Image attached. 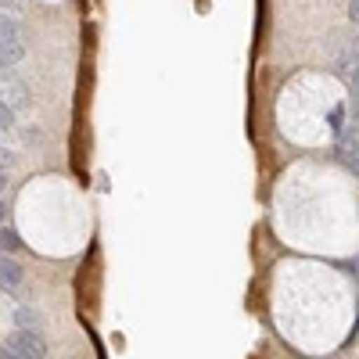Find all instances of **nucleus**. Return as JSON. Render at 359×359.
Segmentation results:
<instances>
[{
	"instance_id": "1",
	"label": "nucleus",
	"mask_w": 359,
	"mask_h": 359,
	"mask_svg": "<svg viewBox=\"0 0 359 359\" xmlns=\"http://www.w3.org/2000/svg\"><path fill=\"white\" fill-rule=\"evenodd\" d=\"M4 345L15 348V352H22L25 359H47V338H43V331H25V327H15Z\"/></svg>"
},
{
	"instance_id": "2",
	"label": "nucleus",
	"mask_w": 359,
	"mask_h": 359,
	"mask_svg": "<svg viewBox=\"0 0 359 359\" xmlns=\"http://www.w3.org/2000/svg\"><path fill=\"white\" fill-rule=\"evenodd\" d=\"M0 101H4L8 108H15V104H25V83L11 79L8 72H0Z\"/></svg>"
},
{
	"instance_id": "3",
	"label": "nucleus",
	"mask_w": 359,
	"mask_h": 359,
	"mask_svg": "<svg viewBox=\"0 0 359 359\" xmlns=\"http://www.w3.org/2000/svg\"><path fill=\"white\" fill-rule=\"evenodd\" d=\"M18 284H22V266L0 252V291H15Z\"/></svg>"
},
{
	"instance_id": "4",
	"label": "nucleus",
	"mask_w": 359,
	"mask_h": 359,
	"mask_svg": "<svg viewBox=\"0 0 359 359\" xmlns=\"http://www.w3.org/2000/svg\"><path fill=\"white\" fill-rule=\"evenodd\" d=\"M338 158L345 169L355 172V126H345L341 130V140H338Z\"/></svg>"
},
{
	"instance_id": "5",
	"label": "nucleus",
	"mask_w": 359,
	"mask_h": 359,
	"mask_svg": "<svg viewBox=\"0 0 359 359\" xmlns=\"http://www.w3.org/2000/svg\"><path fill=\"white\" fill-rule=\"evenodd\" d=\"M25 57V43L15 40V43H0V72H11L18 62Z\"/></svg>"
},
{
	"instance_id": "6",
	"label": "nucleus",
	"mask_w": 359,
	"mask_h": 359,
	"mask_svg": "<svg viewBox=\"0 0 359 359\" xmlns=\"http://www.w3.org/2000/svg\"><path fill=\"white\" fill-rule=\"evenodd\" d=\"M15 40H22V29H18V22H15L11 15L0 11V43H15Z\"/></svg>"
},
{
	"instance_id": "7",
	"label": "nucleus",
	"mask_w": 359,
	"mask_h": 359,
	"mask_svg": "<svg viewBox=\"0 0 359 359\" xmlns=\"http://www.w3.org/2000/svg\"><path fill=\"white\" fill-rule=\"evenodd\" d=\"M15 323L18 327H25V331H40V327H43V320H40V313H33V309H15Z\"/></svg>"
},
{
	"instance_id": "8",
	"label": "nucleus",
	"mask_w": 359,
	"mask_h": 359,
	"mask_svg": "<svg viewBox=\"0 0 359 359\" xmlns=\"http://www.w3.org/2000/svg\"><path fill=\"white\" fill-rule=\"evenodd\" d=\"M18 248H22V237H18L11 226H8V230L0 226V252H4V255H15Z\"/></svg>"
},
{
	"instance_id": "9",
	"label": "nucleus",
	"mask_w": 359,
	"mask_h": 359,
	"mask_svg": "<svg viewBox=\"0 0 359 359\" xmlns=\"http://www.w3.org/2000/svg\"><path fill=\"white\" fill-rule=\"evenodd\" d=\"M11 126H15V108H8L4 101H0V133L11 130Z\"/></svg>"
},
{
	"instance_id": "10",
	"label": "nucleus",
	"mask_w": 359,
	"mask_h": 359,
	"mask_svg": "<svg viewBox=\"0 0 359 359\" xmlns=\"http://www.w3.org/2000/svg\"><path fill=\"white\" fill-rule=\"evenodd\" d=\"M331 130H334V133H341V130H345V108H341V104L331 111Z\"/></svg>"
},
{
	"instance_id": "11",
	"label": "nucleus",
	"mask_w": 359,
	"mask_h": 359,
	"mask_svg": "<svg viewBox=\"0 0 359 359\" xmlns=\"http://www.w3.org/2000/svg\"><path fill=\"white\" fill-rule=\"evenodd\" d=\"M11 162H15V158H11V155L4 151V147H0V169H4V172H8V165H11Z\"/></svg>"
},
{
	"instance_id": "12",
	"label": "nucleus",
	"mask_w": 359,
	"mask_h": 359,
	"mask_svg": "<svg viewBox=\"0 0 359 359\" xmlns=\"http://www.w3.org/2000/svg\"><path fill=\"white\" fill-rule=\"evenodd\" d=\"M0 359H25V355H22V352H15V348H8V345H4V352H0Z\"/></svg>"
},
{
	"instance_id": "13",
	"label": "nucleus",
	"mask_w": 359,
	"mask_h": 359,
	"mask_svg": "<svg viewBox=\"0 0 359 359\" xmlns=\"http://www.w3.org/2000/svg\"><path fill=\"white\" fill-rule=\"evenodd\" d=\"M4 191H8V172L0 169V194H4Z\"/></svg>"
},
{
	"instance_id": "14",
	"label": "nucleus",
	"mask_w": 359,
	"mask_h": 359,
	"mask_svg": "<svg viewBox=\"0 0 359 359\" xmlns=\"http://www.w3.org/2000/svg\"><path fill=\"white\" fill-rule=\"evenodd\" d=\"M4 219H8V205H4V201H0V223H4Z\"/></svg>"
},
{
	"instance_id": "15",
	"label": "nucleus",
	"mask_w": 359,
	"mask_h": 359,
	"mask_svg": "<svg viewBox=\"0 0 359 359\" xmlns=\"http://www.w3.org/2000/svg\"><path fill=\"white\" fill-rule=\"evenodd\" d=\"M0 8H18V0H0Z\"/></svg>"
},
{
	"instance_id": "16",
	"label": "nucleus",
	"mask_w": 359,
	"mask_h": 359,
	"mask_svg": "<svg viewBox=\"0 0 359 359\" xmlns=\"http://www.w3.org/2000/svg\"><path fill=\"white\" fill-rule=\"evenodd\" d=\"M294 359H313V355H294Z\"/></svg>"
}]
</instances>
